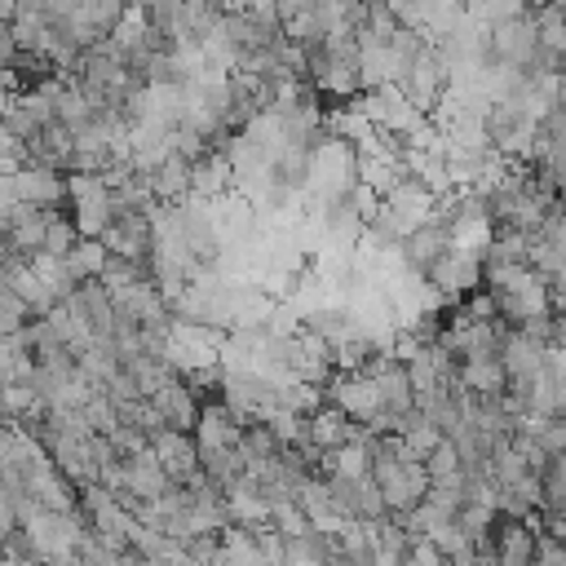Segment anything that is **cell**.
Here are the masks:
<instances>
[{
	"instance_id": "6da1fadb",
	"label": "cell",
	"mask_w": 566,
	"mask_h": 566,
	"mask_svg": "<svg viewBox=\"0 0 566 566\" xmlns=\"http://www.w3.org/2000/svg\"><path fill=\"white\" fill-rule=\"evenodd\" d=\"M424 115L442 102V93L451 88V66H447V57H442V49L433 44V40H424L416 53H411V62L402 66V75L394 80Z\"/></svg>"
},
{
	"instance_id": "7a4b0ae2",
	"label": "cell",
	"mask_w": 566,
	"mask_h": 566,
	"mask_svg": "<svg viewBox=\"0 0 566 566\" xmlns=\"http://www.w3.org/2000/svg\"><path fill=\"white\" fill-rule=\"evenodd\" d=\"M146 398H150V407L159 411V420H164L168 429H190L195 416H199V398H195V389H190V380H186L181 371H172V376H168L159 389H150Z\"/></svg>"
},
{
	"instance_id": "3957f363",
	"label": "cell",
	"mask_w": 566,
	"mask_h": 566,
	"mask_svg": "<svg viewBox=\"0 0 566 566\" xmlns=\"http://www.w3.org/2000/svg\"><path fill=\"white\" fill-rule=\"evenodd\" d=\"M150 451H155V460L164 464V473L172 482L199 478V447H195L190 429H164V433H155L150 438Z\"/></svg>"
},
{
	"instance_id": "277c9868",
	"label": "cell",
	"mask_w": 566,
	"mask_h": 566,
	"mask_svg": "<svg viewBox=\"0 0 566 566\" xmlns=\"http://www.w3.org/2000/svg\"><path fill=\"white\" fill-rule=\"evenodd\" d=\"M535 509L539 513L566 509V451L544 455V464L535 469Z\"/></svg>"
},
{
	"instance_id": "5b68a950",
	"label": "cell",
	"mask_w": 566,
	"mask_h": 566,
	"mask_svg": "<svg viewBox=\"0 0 566 566\" xmlns=\"http://www.w3.org/2000/svg\"><path fill=\"white\" fill-rule=\"evenodd\" d=\"M385 4H389V13L398 18V27H416V31L429 35V22L442 13L447 0H385Z\"/></svg>"
},
{
	"instance_id": "8992f818",
	"label": "cell",
	"mask_w": 566,
	"mask_h": 566,
	"mask_svg": "<svg viewBox=\"0 0 566 566\" xmlns=\"http://www.w3.org/2000/svg\"><path fill=\"white\" fill-rule=\"evenodd\" d=\"M18 35H13V22L9 18H0V66H9L13 57H18Z\"/></svg>"
},
{
	"instance_id": "52a82bcc",
	"label": "cell",
	"mask_w": 566,
	"mask_h": 566,
	"mask_svg": "<svg viewBox=\"0 0 566 566\" xmlns=\"http://www.w3.org/2000/svg\"><path fill=\"white\" fill-rule=\"evenodd\" d=\"M557 75H566V53H557Z\"/></svg>"
}]
</instances>
